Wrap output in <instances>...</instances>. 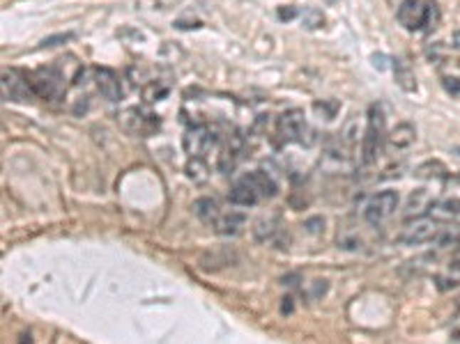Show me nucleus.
Instances as JSON below:
<instances>
[{
	"label": "nucleus",
	"instance_id": "nucleus-1",
	"mask_svg": "<svg viewBox=\"0 0 460 344\" xmlns=\"http://www.w3.org/2000/svg\"><path fill=\"white\" fill-rule=\"evenodd\" d=\"M382 138H385V113L382 106L373 104L368 108V127L362 140V163L364 166H373L377 156H380V147H382Z\"/></svg>",
	"mask_w": 460,
	"mask_h": 344
},
{
	"label": "nucleus",
	"instance_id": "nucleus-2",
	"mask_svg": "<svg viewBox=\"0 0 460 344\" xmlns=\"http://www.w3.org/2000/svg\"><path fill=\"white\" fill-rule=\"evenodd\" d=\"M433 16L437 18L435 3H424V0H403L396 12L398 23L409 30V33L433 26Z\"/></svg>",
	"mask_w": 460,
	"mask_h": 344
},
{
	"label": "nucleus",
	"instance_id": "nucleus-3",
	"mask_svg": "<svg viewBox=\"0 0 460 344\" xmlns=\"http://www.w3.org/2000/svg\"><path fill=\"white\" fill-rule=\"evenodd\" d=\"M28 78H30V85H33L35 97H42V99H58V97H63V78L65 76L60 74L58 69H53V67H39Z\"/></svg>",
	"mask_w": 460,
	"mask_h": 344
},
{
	"label": "nucleus",
	"instance_id": "nucleus-4",
	"mask_svg": "<svg viewBox=\"0 0 460 344\" xmlns=\"http://www.w3.org/2000/svg\"><path fill=\"white\" fill-rule=\"evenodd\" d=\"M398 202H401V198H398L396 190H380L377 195H373L366 202V209H364L366 222H371V225L385 222L398 209Z\"/></svg>",
	"mask_w": 460,
	"mask_h": 344
},
{
	"label": "nucleus",
	"instance_id": "nucleus-5",
	"mask_svg": "<svg viewBox=\"0 0 460 344\" xmlns=\"http://www.w3.org/2000/svg\"><path fill=\"white\" fill-rule=\"evenodd\" d=\"M437 235H439L437 220L431 216H422V218H414L401 232V241L405 246H419V244H428V241L437 239Z\"/></svg>",
	"mask_w": 460,
	"mask_h": 344
},
{
	"label": "nucleus",
	"instance_id": "nucleus-6",
	"mask_svg": "<svg viewBox=\"0 0 460 344\" xmlns=\"http://www.w3.org/2000/svg\"><path fill=\"white\" fill-rule=\"evenodd\" d=\"M306 124H304V113L302 110H286V113L276 119V134L281 136L283 143H304V134H306Z\"/></svg>",
	"mask_w": 460,
	"mask_h": 344
},
{
	"label": "nucleus",
	"instance_id": "nucleus-7",
	"mask_svg": "<svg viewBox=\"0 0 460 344\" xmlns=\"http://www.w3.org/2000/svg\"><path fill=\"white\" fill-rule=\"evenodd\" d=\"M3 97L7 101H30L35 97L30 78L19 69H5L3 72Z\"/></svg>",
	"mask_w": 460,
	"mask_h": 344
},
{
	"label": "nucleus",
	"instance_id": "nucleus-8",
	"mask_svg": "<svg viewBox=\"0 0 460 344\" xmlns=\"http://www.w3.org/2000/svg\"><path fill=\"white\" fill-rule=\"evenodd\" d=\"M244 145H246V138L242 131H233V136H228L226 140V145L221 149V154H219V170L221 172H230L235 168V163L239 161V156H242V151H244Z\"/></svg>",
	"mask_w": 460,
	"mask_h": 344
},
{
	"label": "nucleus",
	"instance_id": "nucleus-9",
	"mask_svg": "<svg viewBox=\"0 0 460 344\" xmlns=\"http://www.w3.org/2000/svg\"><path fill=\"white\" fill-rule=\"evenodd\" d=\"M95 83L99 95L108 101H120L122 99V83H120L117 74L108 67H97L95 69Z\"/></svg>",
	"mask_w": 460,
	"mask_h": 344
},
{
	"label": "nucleus",
	"instance_id": "nucleus-10",
	"mask_svg": "<svg viewBox=\"0 0 460 344\" xmlns=\"http://www.w3.org/2000/svg\"><path fill=\"white\" fill-rule=\"evenodd\" d=\"M242 181H246L249 186H251L256 193L260 195V198H274L276 195V181L267 175V172H263V170H253V172H249V175L242 179Z\"/></svg>",
	"mask_w": 460,
	"mask_h": 344
},
{
	"label": "nucleus",
	"instance_id": "nucleus-11",
	"mask_svg": "<svg viewBox=\"0 0 460 344\" xmlns=\"http://www.w3.org/2000/svg\"><path fill=\"white\" fill-rule=\"evenodd\" d=\"M428 216L435 218L437 222L439 220H456V218H460V200L451 198V200L433 202L431 209H428Z\"/></svg>",
	"mask_w": 460,
	"mask_h": 344
},
{
	"label": "nucleus",
	"instance_id": "nucleus-12",
	"mask_svg": "<svg viewBox=\"0 0 460 344\" xmlns=\"http://www.w3.org/2000/svg\"><path fill=\"white\" fill-rule=\"evenodd\" d=\"M258 200H260V195L246 184V181H237L228 193V202L235 207H253Z\"/></svg>",
	"mask_w": 460,
	"mask_h": 344
},
{
	"label": "nucleus",
	"instance_id": "nucleus-13",
	"mask_svg": "<svg viewBox=\"0 0 460 344\" xmlns=\"http://www.w3.org/2000/svg\"><path fill=\"white\" fill-rule=\"evenodd\" d=\"M244 225H246V216L237 214V211H230V214L219 216V220L214 222V230L219 232V235H224V237H233Z\"/></svg>",
	"mask_w": 460,
	"mask_h": 344
},
{
	"label": "nucleus",
	"instance_id": "nucleus-14",
	"mask_svg": "<svg viewBox=\"0 0 460 344\" xmlns=\"http://www.w3.org/2000/svg\"><path fill=\"white\" fill-rule=\"evenodd\" d=\"M431 205H433V200L428 198V193H426L424 188H419V190H414V193L409 195V200H407L405 216H407V218H412V216L422 218V214H426V211L431 209Z\"/></svg>",
	"mask_w": 460,
	"mask_h": 344
},
{
	"label": "nucleus",
	"instance_id": "nucleus-15",
	"mask_svg": "<svg viewBox=\"0 0 460 344\" xmlns=\"http://www.w3.org/2000/svg\"><path fill=\"white\" fill-rule=\"evenodd\" d=\"M394 76H396L398 87L405 90V92H414V90H417L414 72L403 63V60H394Z\"/></svg>",
	"mask_w": 460,
	"mask_h": 344
},
{
	"label": "nucleus",
	"instance_id": "nucleus-16",
	"mask_svg": "<svg viewBox=\"0 0 460 344\" xmlns=\"http://www.w3.org/2000/svg\"><path fill=\"white\" fill-rule=\"evenodd\" d=\"M414 138H417V129L409 124V122H401L394 131H392V136H389V140H392V145L398 147V149H405L414 143Z\"/></svg>",
	"mask_w": 460,
	"mask_h": 344
},
{
	"label": "nucleus",
	"instance_id": "nucleus-17",
	"mask_svg": "<svg viewBox=\"0 0 460 344\" xmlns=\"http://www.w3.org/2000/svg\"><path fill=\"white\" fill-rule=\"evenodd\" d=\"M194 214L201 218L203 222H216L219 220V205L212 198H198L194 202Z\"/></svg>",
	"mask_w": 460,
	"mask_h": 344
},
{
	"label": "nucleus",
	"instance_id": "nucleus-18",
	"mask_svg": "<svg viewBox=\"0 0 460 344\" xmlns=\"http://www.w3.org/2000/svg\"><path fill=\"white\" fill-rule=\"evenodd\" d=\"M276 230H278V218H260L256 220V225H253V237L256 241H260V244H265L267 239H272L276 235Z\"/></svg>",
	"mask_w": 460,
	"mask_h": 344
},
{
	"label": "nucleus",
	"instance_id": "nucleus-19",
	"mask_svg": "<svg viewBox=\"0 0 460 344\" xmlns=\"http://www.w3.org/2000/svg\"><path fill=\"white\" fill-rule=\"evenodd\" d=\"M302 21H304V28H308V30H318V28H323V26H325V14L320 12V9L311 7V9H306V12H304Z\"/></svg>",
	"mask_w": 460,
	"mask_h": 344
},
{
	"label": "nucleus",
	"instance_id": "nucleus-20",
	"mask_svg": "<svg viewBox=\"0 0 460 344\" xmlns=\"http://www.w3.org/2000/svg\"><path fill=\"white\" fill-rule=\"evenodd\" d=\"M458 241H460V227H446L444 232L437 235V244L442 248H451V246L458 248Z\"/></svg>",
	"mask_w": 460,
	"mask_h": 344
},
{
	"label": "nucleus",
	"instance_id": "nucleus-21",
	"mask_svg": "<svg viewBox=\"0 0 460 344\" xmlns=\"http://www.w3.org/2000/svg\"><path fill=\"white\" fill-rule=\"evenodd\" d=\"M187 175L192 177L194 181H203L205 177H207V168H205V163L201 158H192L189 161V166H187Z\"/></svg>",
	"mask_w": 460,
	"mask_h": 344
},
{
	"label": "nucleus",
	"instance_id": "nucleus-22",
	"mask_svg": "<svg viewBox=\"0 0 460 344\" xmlns=\"http://www.w3.org/2000/svg\"><path fill=\"white\" fill-rule=\"evenodd\" d=\"M69 39H74V33H60V35L44 37L39 46H42V48H51V46H58V44H67Z\"/></svg>",
	"mask_w": 460,
	"mask_h": 344
},
{
	"label": "nucleus",
	"instance_id": "nucleus-23",
	"mask_svg": "<svg viewBox=\"0 0 460 344\" xmlns=\"http://www.w3.org/2000/svg\"><path fill=\"white\" fill-rule=\"evenodd\" d=\"M313 108L318 110V113H323L325 119H332L336 115V110H338V104H336V101H315Z\"/></svg>",
	"mask_w": 460,
	"mask_h": 344
},
{
	"label": "nucleus",
	"instance_id": "nucleus-24",
	"mask_svg": "<svg viewBox=\"0 0 460 344\" xmlns=\"http://www.w3.org/2000/svg\"><path fill=\"white\" fill-rule=\"evenodd\" d=\"M442 85L446 92H451V95H460V78H454V76H444L442 78Z\"/></svg>",
	"mask_w": 460,
	"mask_h": 344
},
{
	"label": "nucleus",
	"instance_id": "nucleus-25",
	"mask_svg": "<svg viewBox=\"0 0 460 344\" xmlns=\"http://www.w3.org/2000/svg\"><path fill=\"white\" fill-rule=\"evenodd\" d=\"M295 16H297L295 7H278V18H281V21H293Z\"/></svg>",
	"mask_w": 460,
	"mask_h": 344
},
{
	"label": "nucleus",
	"instance_id": "nucleus-26",
	"mask_svg": "<svg viewBox=\"0 0 460 344\" xmlns=\"http://www.w3.org/2000/svg\"><path fill=\"white\" fill-rule=\"evenodd\" d=\"M325 291H327V282H325V280H315V282H313V299L323 296Z\"/></svg>",
	"mask_w": 460,
	"mask_h": 344
},
{
	"label": "nucleus",
	"instance_id": "nucleus-27",
	"mask_svg": "<svg viewBox=\"0 0 460 344\" xmlns=\"http://www.w3.org/2000/svg\"><path fill=\"white\" fill-rule=\"evenodd\" d=\"M449 271H451V273H458V276H460V255H458V257H454L451 262H449Z\"/></svg>",
	"mask_w": 460,
	"mask_h": 344
},
{
	"label": "nucleus",
	"instance_id": "nucleus-28",
	"mask_svg": "<svg viewBox=\"0 0 460 344\" xmlns=\"http://www.w3.org/2000/svg\"><path fill=\"white\" fill-rule=\"evenodd\" d=\"M385 55H373V65L377 67V69H385Z\"/></svg>",
	"mask_w": 460,
	"mask_h": 344
},
{
	"label": "nucleus",
	"instance_id": "nucleus-29",
	"mask_svg": "<svg viewBox=\"0 0 460 344\" xmlns=\"http://www.w3.org/2000/svg\"><path fill=\"white\" fill-rule=\"evenodd\" d=\"M454 46L460 50V30H456V33H454Z\"/></svg>",
	"mask_w": 460,
	"mask_h": 344
},
{
	"label": "nucleus",
	"instance_id": "nucleus-30",
	"mask_svg": "<svg viewBox=\"0 0 460 344\" xmlns=\"http://www.w3.org/2000/svg\"><path fill=\"white\" fill-rule=\"evenodd\" d=\"M458 308H460V296H458Z\"/></svg>",
	"mask_w": 460,
	"mask_h": 344
},
{
	"label": "nucleus",
	"instance_id": "nucleus-31",
	"mask_svg": "<svg viewBox=\"0 0 460 344\" xmlns=\"http://www.w3.org/2000/svg\"><path fill=\"white\" fill-rule=\"evenodd\" d=\"M458 248H460V241H458Z\"/></svg>",
	"mask_w": 460,
	"mask_h": 344
}]
</instances>
